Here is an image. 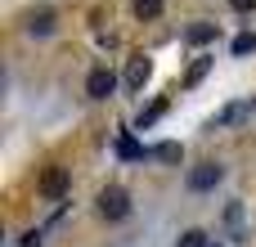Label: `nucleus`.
I'll use <instances>...</instances> for the list:
<instances>
[{
	"instance_id": "1",
	"label": "nucleus",
	"mask_w": 256,
	"mask_h": 247,
	"mask_svg": "<svg viewBox=\"0 0 256 247\" xmlns=\"http://www.w3.org/2000/svg\"><path fill=\"white\" fill-rule=\"evenodd\" d=\"M99 212H104L108 220H126V216H130V194H126L122 184H108V189L99 194Z\"/></svg>"
},
{
	"instance_id": "2",
	"label": "nucleus",
	"mask_w": 256,
	"mask_h": 247,
	"mask_svg": "<svg viewBox=\"0 0 256 247\" xmlns=\"http://www.w3.org/2000/svg\"><path fill=\"white\" fill-rule=\"evenodd\" d=\"M220 180H225V166H216V162H202V166L189 171V189H194V194H207V189H216Z\"/></svg>"
},
{
	"instance_id": "3",
	"label": "nucleus",
	"mask_w": 256,
	"mask_h": 247,
	"mask_svg": "<svg viewBox=\"0 0 256 247\" xmlns=\"http://www.w3.org/2000/svg\"><path fill=\"white\" fill-rule=\"evenodd\" d=\"M112 90H117V76H112L108 68H94V72L86 76V94H90V99H108Z\"/></svg>"
},
{
	"instance_id": "4",
	"label": "nucleus",
	"mask_w": 256,
	"mask_h": 247,
	"mask_svg": "<svg viewBox=\"0 0 256 247\" xmlns=\"http://www.w3.org/2000/svg\"><path fill=\"white\" fill-rule=\"evenodd\" d=\"M225 234H230L234 243L248 238V212H243V202H230V207H225Z\"/></svg>"
},
{
	"instance_id": "5",
	"label": "nucleus",
	"mask_w": 256,
	"mask_h": 247,
	"mask_svg": "<svg viewBox=\"0 0 256 247\" xmlns=\"http://www.w3.org/2000/svg\"><path fill=\"white\" fill-rule=\"evenodd\" d=\"M148 72H153V63H148L144 54H135V58L126 63V90H144V81H148Z\"/></svg>"
},
{
	"instance_id": "6",
	"label": "nucleus",
	"mask_w": 256,
	"mask_h": 247,
	"mask_svg": "<svg viewBox=\"0 0 256 247\" xmlns=\"http://www.w3.org/2000/svg\"><path fill=\"white\" fill-rule=\"evenodd\" d=\"M252 112V104H225L216 117H212V130H225V126H238L243 117Z\"/></svg>"
},
{
	"instance_id": "7",
	"label": "nucleus",
	"mask_w": 256,
	"mask_h": 247,
	"mask_svg": "<svg viewBox=\"0 0 256 247\" xmlns=\"http://www.w3.org/2000/svg\"><path fill=\"white\" fill-rule=\"evenodd\" d=\"M63 189H68V171H63V166H50V171L40 176V194H45V198H63Z\"/></svg>"
},
{
	"instance_id": "8",
	"label": "nucleus",
	"mask_w": 256,
	"mask_h": 247,
	"mask_svg": "<svg viewBox=\"0 0 256 247\" xmlns=\"http://www.w3.org/2000/svg\"><path fill=\"white\" fill-rule=\"evenodd\" d=\"M27 32H32V36H50V32H54V14H50V9L32 14V18H27Z\"/></svg>"
},
{
	"instance_id": "9",
	"label": "nucleus",
	"mask_w": 256,
	"mask_h": 247,
	"mask_svg": "<svg viewBox=\"0 0 256 247\" xmlns=\"http://www.w3.org/2000/svg\"><path fill=\"white\" fill-rule=\"evenodd\" d=\"M184 40H189V45H207V40H216V22H194V27L184 32Z\"/></svg>"
},
{
	"instance_id": "10",
	"label": "nucleus",
	"mask_w": 256,
	"mask_h": 247,
	"mask_svg": "<svg viewBox=\"0 0 256 247\" xmlns=\"http://www.w3.org/2000/svg\"><path fill=\"white\" fill-rule=\"evenodd\" d=\"M162 112H166V99H153L148 108H140V117H135V126H140V130H148V126H153V122H158Z\"/></svg>"
},
{
	"instance_id": "11",
	"label": "nucleus",
	"mask_w": 256,
	"mask_h": 247,
	"mask_svg": "<svg viewBox=\"0 0 256 247\" xmlns=\"http://www.w3.org/2000/svg\"><path fill=\"white\" fill-rule=\"evenodd\" d=\"M207 72H212V58H194V68L184 72V86H198V81H202Z\"/></svg>"
},
{
	"instance_id": "12",
	"label": "nucleus",
	"mask_w": 256,
	"mask_h": 247,
	"mask_svg": "<svg viewBox=\"0 0 256 247\" xmlns=\"http://www.w3.org/2000/svg\"><path fill=\"white\" fill-rule=\"evenodd\" d=\"M176 247H212V238H207L202 230H189V234H184V238H180Z\"/></svg>"
},
{
	"instance_id": "13",
	"label": "nucleus",
	"mask_w": 256,
	"mask_h": 247,
	"mask_svg": "<svg viewBox=\"0 0 256 247\" xmlns=\"http://www.w3.org/2000/svg\"><path fill=\"white\" fill-rule=\"evenodd\" d=\"M117 153H122V158H144V148H140L130 135H122V140H117Z\"/></svg>"
},
{
	"instance_id": "14",
	"label": "nucleus",
	"mask_w": 256,
	"mask_h": 247,
	"mask_svg": "<svg viewBox=\"0 0 256 247\" xmlns=\"http://www.w3.org/2000/svg\"><path fill=\"white\" fill-rule=\"evenodd\" d=\"M135 14L140 18H158L162 14V0H135Z\"/></svg>"
},
{
	"instance_id": "15",
	"label": "nucleus",
	"mask_w": 256,
	"mask_h": 247,
	"mask_svg": "<svg viewBox=\"0 0 256 247\" xmlns=\"http://www.w3.org/2000/svg\"><path fill=\"white\" fill-rule=\"evenodd\" d=\"M230 50H234V54H252V50H256V36H252V32L234 36V45H230Z\"/></svg>"
},
{
	"instance_id": "16",
	"label": "nucleus",
	"mask_w": 256,
	"mask_h": 247,
	"mask_svg": "<svg viewBox=\"0 0 256 247\" xmlns=\"http://www.w3.org/2000/svg\"><path fill=\"white\" fill-rule=\"evenodd\" d=\"M153 158H162V162H180V144H158Z\"/></svg>"
},
{
	"instance_id": "17",
	"label": "nucleus",
	"mask_w": 256,
	"mask_h": 247,
	"mask_svg": "<svg viewBox=\"0 0 256 247\" xmlns=\"http://www.w3.org/2000/svg\"><path fill=\"white\" fill-rule=\"evenodd\" d=\"M230 4H234L238 14H252V9H256V0H230Z\"/></svg>"
},
{
	"instance_id": "18",
	"label": "nucleus",
	"mask_w": 256,
	"mask_h": 247,
	"mask_svg": "<svg viewBox=\"0 0 256 247\" xmlns=\"http://www.w3.org/2000/svg\"><path fill=\"white\" fill-rule=\"evenodd\" d=\"M22 247H40V234H22Z\"/></svg>"
}]
</instances>
